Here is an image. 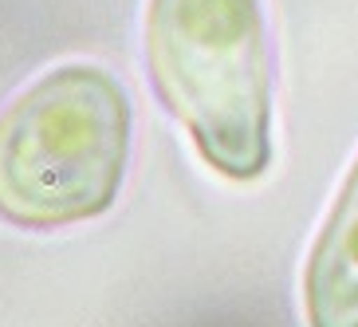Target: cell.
<instances>
[{
    "label": "cell",
    "mask_w": 358,
    "mask_h": 327,
    "mask_svg": "<svg viewBox=\"0 0 358 327\" xmlns=\"http://www.w3.org/2000/svg\"><path fill=\"white\" fill-rule=\"evenodd\" d=\"M303 307L307 327H358V158L311 244Z\"/></svg>",
    "instance_id": "obj_3"
},
{
    "label": "cell",
    "mask_w": 358,
    "mask_h": 327,
    "mask_svg": "<svg viewBox=\"0 0 358 327\" xmlns=\"http://www.w3.org/2000/svg\"><path fill=\"white\" fill-rule=\"evenodd\" d=\"M146 67L217 174L256 181L268 169L275 55L260 0H150Z\"/></svg>",
    "instance_id": "obj_1"
},
{
    "label": "cell",
    "mask_w": 358,
    "mask_h": 327,
    "mask_svg": "<svg viewBox=\"0 0 358 327\" xmlns=\"http://www.w3.org/2000/svg\"><path fill=\"white\" fill-rule=\"evenodd\" d=\"M130 162V99L110 71L64 64L0 111V217L20 229L91 221Z\"/></svg>",
    "instance_id": "obj_2"
}]
</instances>
